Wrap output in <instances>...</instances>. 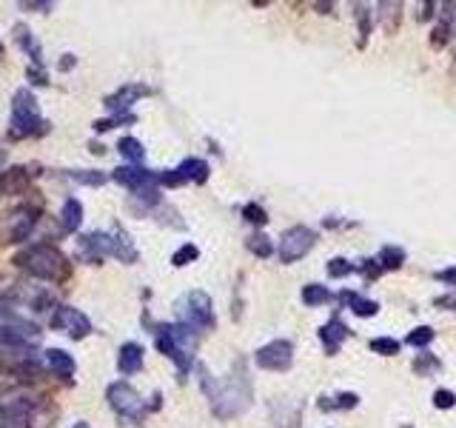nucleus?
Returning a JSON list of instances; mask_svg holds the SVG:
<instances>
[{"instance_id":"nucleus-26","label":"nucleus","mask_w":456,"mask_h":428,"mask_svg":"<svg viewBox=\"0 0 456 428\" xmlns=\"http://www.w3.org/2000/svg\"><path fill=\"white\" fill-rule=\"evenodd\" d=\"M72 174V180H77V183H83V186H103L106 183V174L103 171H95V169H74V171H69Z\"/></svg>"},{"instance_id":"nucleus-17","label":"nucleus","mask_w":456,"mask_h":428,"mask_svg":"<svg viewBox=\"0 0 456 428\" xmlns=\"http://www.w3.org/2000/svg\"><path fill=\"white\" fill-rule=\"evenodd\" d=\"M143 95H146L143 86H123V89L117 91V95L106 98V106H109L114 114H126V109H129L132 103H137V98H143Z\"/></svg>"},{"instance_id":"nucleus-3","label":"nucleus","mask_w":456,"mask_h":428,"mask_svg":"<svg viewBox=\"0 0 456 428\" xmlns=\"http://www.w3.org/2000/svg\"><path fill=\"white\" fill-rule=\"evenodd\" d=\"M157 349L177 365L180 374L191 369L194 349H197V331L182 323H166L157 326Z\"/></svg>"},{"instance_id":"nucleus-15","label":"nucleus","mask_w":456,"mask_h":428,"mask_svg":"<svg viewBox=\"0 0 456 428\" xmlns=\"http://www.w3.org/2000/svg\"><path fill=\"white\" fill-rule=\"evenodd\" d=\"M43 362H46V369L52 374H57V377H72L74 374V360L63 349H46L43 351Z\"/></svg>"},{"instance_id":"nucleus-41","label":"nucleus","mask_w":456,"mask_h":428,"mask_svg":"<svg viewBox=\"0 0 456 428\" xmlns=\"http://www.w3.org/2000/svg\"><path fill=\"white\" fill-rule=\"evenodd\" d=\"M439 305H456V297H442Z\"/></svg>"},{"instance_id":"nucleus-31","label":"nucleus","mask_w":456,"mask_h":428,"mask_svg":"<svg viewBox=\"0 0 456 428\" xmlns=\"http://www.w3.org/2000/svg\"><path fill=\"white\" fill-rule=\"evenodd\" d=\"M402 249H393V246H388V249H382V254H379V260H385L382 266L385 268H397V266H402Z\"/></svg>"},{"instance_id":"nucleus-20","label":"nucleus","mask_w":456,"mask_h":428,"mask_svg":"<svg viewBox=\"0 0 456 428\" xmlns=\"http://www.w3.org/2000/svg\"><path fill=\"white\" fill-rule=\"evenodd\" d=\"M26 186H29V171L23 166L3 171V194H23Z\"/></svg>"},{"instance_id":"nucleus-1","label":"nucleus","mask_w":456,"mask_h":428,"mask_svg":"<svg viewBox=\"0 0 456 428\" xmlns=\"http://www.w3.org/2000/svg\"><path fill=\"white\" fill-rule=\"evenodd\" d=\"M15 266L26 274H32V277H38V280H46V283H66L72 277V266H69L66 254L54 246H46V243L23 249L15 257Z\"/></svg>"},{"instance_id":"nucleus-25","label":"nucleus","mask_w":456,"mask_h":428,"mask_svg":"<svg viewBox=\"0 0 456 428\" xmlns=\"http://www.w3.org/2000/svg\"><path fill=\"white\" fill-rule=\"evenodd\" d=\"M343 300L351 305L354 314H359V317L377 314V303H374V300H365V297H359V294H348V291H343Z\"/></svg>"},{"instance_id":"nucleus-37","label":"nucleus","mask_w":456,"mask_h":428,"mask_svg":"<svg viewBox=\"0 0 456 428\" xmlns=\"http://www.w3.org/2000/svg\"><path fill=\"white\" fill-rule=\"evenodd\" d=\"M20 9H38V12H49V9H52V3H49V0H23Z\"/></svg>"},{"instance_id":"nucleus-44","label":"nucleus","mask_w":456,"mask_h":428,"mask_svg":"<svg viewBox=\"0 0 456 428\" xmlns=\"http://www.w3.org/2000/svg\"><path fill=\"white\" fill-rule=\"evenodd\" d=\"M0 52H3V43H0Z\"/></svg>"},{"instance_id":"nucleus-27","label":"nucleus","mask_w":456,"mask_h":428,"mask_svg":"<svg viewBox=\"0 0 456 428\" xmlns=\"http://www.w3.org/2000/svg\"><path fill=\"white\" fill-rule=\"evenodd\" d=\"M328 300V289L325 286H306L302 289V303L306 305H320V303H325Z\"/></svg>"},{"instance_id":"nucleus-12","label":"nucleus","mask_w":456,"mask_h":428,"mask_svg":"<svg viewBox=\"0 0 456 428\" xmlns=\"http://www.w3.org/2000/svg\"><path fill=\"white\" fill-rule=\"evenodd\" d=\"M114 180L120 183V186H126V189H132L137 194V192H146V189H155L160 183V174L148 171L143 166H120V169H114Z\"/></svg>"},{"instance_id":"nucleus-5","label":"nucleus","mask_w":456,"mask_h":428,"mask_svg":"<svg viewBox=\"0 0 456 428\" xmlns=\"http://www.w3.org/2000/svg\"><path fill=\"white\" fill-rule=\"evenodd\" d=\"M177 314L182 326L194 328L197 334L214 326V309H211V297L205 291H189L177 303Z\"/></svg>"},{"instance_id":"nucleus-40","label":"nucleus","mask_w":456,"mask_h":428,"mask_svg":"<svg viewBox=\"0 0 456 428\" xmlns=\"http://www.w3.org/2000/svg\"><path fill=\"white\" fill-rule=\"evenodd\" d=\"M72 66H74V57H72V54H66L63 60H60V69H63V72H66V69H72Z\"/></svg>"},{"instance_id":"nucleus-22","label":"nucleus","mask_w":456,"mask_h":428,"mask_svg":"<svg viewBox=\"0 0 456 428\" xmlns=\"http://www.w3.org/2000/svg\"><path fill=\"white\" fill-rule=\"evenodd\" d=\"M345 334H348V328L340 323V317H333V320L322 328V343H325V349L333 354V351L340 349V343L345 340Z\"/></svg>"},{"instance_id":"nucleus-35","label":"nucleus","mask_w":456,"mask_h":428,"mask_svg":"<svg viewBox=\"0 0 456 428\" xmlns=\"http://www.w3.org/2000/svg\"><path fill=\"white\" fill-rule=\"evenodd\" d=\"M26 75H29V80H32L35 86H46V83H49V75H46V69H43V66H29V72H26Z\"/></svg>"},{"instance_id":"nucleus-2","label":"nucleus","mask_w":456,"mask_h":428,"mask_svg":"<svg viewBox=\"0 0 456 428\" xmlns=\"http://www.w3.org/2000/svg\"><path fill=\"white\" fill-rule=\"evenodd\" d=\"M203 388L205 394L211 397V406L220 417H234V414H242L251 403V388H249V377L246 372H239L237 377H231L226 385L208 380V374L203 372Z\"/></svg>"},{"instance_id":"nucleus-33","label":"nucleus","mask_w":456,"mask_h":428,"mask_svg":"<svg viewBox=\"0 0 456 428\" xmlns=\"http://www.w3.org/2000/svg\"><path fill=\"white\" fill-rule=\"evenodd\" d=\"M351 271H354V266L348 260H343V257L328 263V274H331V277H345V274H351Z\"/></svg>"},{"instance_id":"nucleus-9","label":"nucleus","mask_w":456,"mask_h":428,"mask_svg":"<svg viewBox=\"0 0 456 428\" xmlns=\"http://www.w3.org/2000/svg\"><path fill=\"white\" fill-rule=\"evenodd\" d=\"M52 328L60 331V334H66V337H86V334H91V320L74 309V305H57V312L52 317Z\"/></svg>"},{"instance_id":"nucleus-30","label":"nucleus","mask_w":456,"mask_h":428,"mask_svg":"<svg viewBox=\"0 0 456 428\" xmlns=\"http://www.w3.org/2000/svg\"><path fill=\"white\" fill-rule=\"evenodd\" d=\"M249 249H251L254 254H260V257H268V254L274 252V246L268 243V237H265V234H254V237L249 240Z\"/></svg>"},{"instance_id":"nucleus-21","label":"nucleus","mask_w":456,"mask_h":428,"mask_svg":"<svg viewBox=\"0 0 456 428\" xmlns=\"http://www.w3.org/2000/svg\"><path fill=\"white\" fill-rule=\"evenodd\" d=\"M60 223H63L66 231H77L80 229V223H83V206H80V200L69 197L63 203V211H60Z\"/></svg>"},{"instance_id":"nucleus-6","label":"nucleus","mask_w":456,"mask_h":428,"mask_svg":"<svg viewBox=\"0 0 456 428\" xmlns=\"http://www.w3.org/2000/svg\"><path fill=\"white\" fill-rule=\"evenodd\" d=\"M38 223V211L32 208H15L0 214V246H9V243H23L32 234Z\"/></svg>"},{"instance_id":"nucleus-7","label":"nucleus","mask_w":456,"mask_h":428,"mask_svg":"<svg viewBox=\"0 0 456 428\" xmlns=\"http://www.w3.org/2000/svg\"><path fill=\"white\" fill-rule=\"evenodd\" d=\"M106 397H109L111 408H114L120 417H123V420L140 422V420L146 417V403L140 400V394H137L129 383H111L109 391H106Z\"/></svg>"},{"instance_id":"nucleus-32","label":"nucleus","mask_w":456,"mask_h":428,"mask_svg":"<svg viewBox=\"0 0 456 428\" xmlns=\"http://www.w3.org/2000/svg\"><path fill=\"white\" fill-rule=\"evenodd\" d=\"M197 254H200V252H197V246H189V243H186V246H182V249H180V252L171 257V263H174V266H186V263L197 260Z\"/></svg>"},{"instance_id":"nucleus-23","label":"nucleus","mask_w":456,"mask_h":428,"mask_svg":"<svg viewBox=\"0 0 456 428\" xmlns=\"http://www.w3.org/2000/svg\"><path fill=\"white\" fill-rule=\"evenodd\" d=\"M177 171H180L182 180H194V183H203V180L208 177V166H205V160H197V158L182 160Z\"/></svg>"},{"instance_id":"nucleus-36","label":"nucleus","mask_w":456,"mask_h":428,"mask_svg":"<svg viewBox=\"0 0 456 428\" xmlns=\"http://www.w3.org/2000/svg\"><path fill=\"white\" fill-rule=\"evenodd\" d=\"M246 220H249V223H260V226H262L268 217H265V211H262L260 206H246Z\"/></svg>"},{"instance_id":"nucleus-19","label":"nucleus","mask_w":456,"mask_h":428,"mask_svg":"<svg viewBox=\"0 0 456 428\" xmlns=\"http://www.w3.org/2000/svg\"><path fill=\"white\" fill-rule=\"evenodd\" d=\"M111 237H114V257L123 260V263H134L137 260V249L132 246V237L123 229H120V226H114Z\"/></svg>"},{"instance_id":"nucleus-42","label":"nucleus","mask_w":456,"mask_h":428,"mask_svg":"<svg viewBox=\"0 0 456 428\" xmlns=\"http://www.w3.org/2000/svg\"><path fill=\"white\" fill-rule=\"evenodd\" d=\"M72 428H88V422H74Z\"/></svg>"},{"instance_id":"nucleus-10","label":"nucleus","mask_w":456,"mask_h":428,"mask_svg":"<svg viewBox=\"0 0 456 428\" xmlns=\"http://www.w3.org/2000/svg\"><path fill=\"white\" fill-rule=\"evenodd\" d=\"M38 403L29 397H15L0 406V428H29V422H35Z\"/></svg>"},{"instance_id":"nucleus-28","label":"nucleus","mask_w":456,"mask_h":428,"mask_svg":"<svg viewBox=\"0 0 456 428\" xmlns=\"http://www.w3.org/2000/svg\"><path fill=\"white\" fill-rule=\"evenodd\" d=\"M371 351L391 357V354H397V351H400V343H397V340H391V337H379V340H371Z\"/></svg>"},{"instance_id":"nucleus-13","label":"nucleus","mask_w":456,"mask_h":428,"mask_svg":"<svg viewBox=\"0 0 456 428\" xmlns=\"http://www.w3.org/2000/svg\"><path fill=\"white\" fill-rule=\"evenodd\" d=\"M291 343L288 340H274L268 346H262L257 351V365L262 369H271V372H285L291 365Z\"/></svg>"},{"instance_id":"nucleus-18","label":"nucleus","mask_w":456,"mask_h":428,"mask_svg":"<svg viewBox=\"0 0 456 428\" xmlns=\"http://www.w3.org/2000/svg\"><path fill=\"white\" fill-rule=\"evenodd\" d=\"M15 40L20 43V49L32 57V66H43L46 60H43V52H40V43L32 38V32H29L26 26H15Z\"/></svg>"},{"instance_id":"nucleus-39","label":"nucleus","mask_w":456,"mask_h":428,"mask_svg":"<svg viewBox=\"0 0 456 428\" xmlns=\"http://www.w3.org/2000/svg\"><path fill=\"white\" fill-rule=\"evenodd\" d=\"M437 277L442 280V283H448V286H456V268H445V271H439Z\"/></svg>"},{"instance_id":"nucleus-34","label":"nucleus","mask_w":456,"mask_h":428,"mask_svg":"<svg viewBox=\"0 0 456 428\" xmlns=\"http://www.w3.org/2000/svg\"><path fill=\"white\" fill-rule=\"evenodd\" d=\"M414 369H416L419 374H428L431 369H439V362H437L431 354H419V360L414 362Z\"/></svg>"},{"instance_id":"nucleus-38","label":"nucleus","mask_w":456,"mask_h":428,"mask_svg":"<svg viewBox=\"0 0 456 428\" xmlns=\"http://www.w3.org/2000/svg\"><path fill=\"white\" fill-rule=\"evenodd\" d=\"M434 400H437V406L450 408V406H453V394H450V391H437V394H434Z\"/></svg>"},{"instance_id":"nucleus-16","label":"nucleus","mask_w":456,"mask_h":428,"mask_svg":"<svg viewBox=\"0 0 456 428\" xmlns=\"http://www.w3.org/2000/svg\"><path fill=\"white\" fill-rule=\"evenodd\" d=\"M117 369L120 374H134L143 369V346L140 343H123L117 354Z\"/></svg>"},{"instance_id":"nucleus-8","label":"nucleus","mask_w":456,"mask_h":428,"mask_svg":"<svg viewBox=\"0 0 456 428\" xmlns=\"http://www.w3.org/2000/svg\"><path fill=\"white\" fill-rule=\"evenodd\" d=\"M314 240H317V234H314L311 229L294 226V229H288V231L280 237L277 254H280L283 263H294V260H299L302 254H308V252L314 249Z\"/></svg>"},{"instance_id":"nucleus-11","label":"nucleus","mask_w":456,"mask_h":428,"mask_svg":"<svg viewBox=\"0 0 456 428\" xmlns=\"http://www.w3.org/2000/svg\"><path fill=\"white\" fill-rule=\"evenodd\" d=\"M38 337H40L38 326L26 323V320L0 326V346H6V349H35Z\"/></svg>"},{"instance_id":"nucleus-43","label":"nucleus","mask_w":456,"mask_h":428,"mask_svg":"<svg viewBox=\"0 0 456 428\" xmlns=\"http://www.w3.org/2000/svg\"><path fill=\"white\" fill-rule=\"evenodd\" d=\"M0 194H3V171H0Z\"/></svg>"},{"instance_id":"nucleus-14","label":"nucleus","mask_w":456,"mask_h":428,"mask_svg":"<svg viewBox=\"0 0 456 428\" xmlns=\"http://www.w3.org/2000/svg\"><path fill=\"white\" fill-rule=\"evenodd\" d=\"M80 254L88 263H100L103 257H114V237L109 231H91L80 237Z\"/></svg>"},{"instance_id":"nucleus-4","label":"nucleus","mask_w":456,"mask_h":428,"mask_svg":"<svg viewBox=\"0 0 456 428\" xmlns=\"http://www.w3.org/2000/svg\"><path fill=\"white\" fill-rule=\"evenodd\" d=\"M49 132V123L43 120L38 100L29 89H17L12 98V120H9V135L15 140H26V137H40Z\"/></svg>"},{"instance_id":"nucleus-29","label":"nucleus","mask_w":456,"mask_h":428,"mask_svg":"<svg viewBox=\"0 0 456 428\" xmlns=\"http://www.w3.org/2000/svg\"><path fill=\"white\" fill-rule=\"evenodd\" d=\"M434 340V331L428 328V326H419V328H414L411 334H408V343L411 346H428Z\"/></svg>"},{"instance_id":"nucleus-24","label":"nucleus","mask_w":456,"mask_h":428,"mask_svg":"<svg viewBox=\"0 0 456 428\" xmlns=\"http://www.w3.org/2000/svg\"><path fill=\"white\" fill-rule=\"evenodd\" d=\"M117 151L123 155L126 160H132V166H137L143 158H146V148H143V143L140 140H134V137H123L117 143Z\"/></svg>"}]
</instances>
